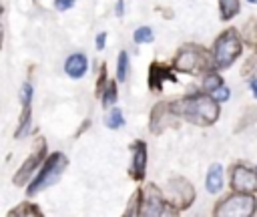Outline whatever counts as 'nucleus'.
Instances as JSON below:
<instances>
[{
    "instance_id": "bb28decb",
    "label": "nucleus",
    "mask_w": 257,
    "mask_h": 217,
    "mask_svg": "<svg viewBox=\"0 0 257 217\" xmlns=\"http://www.w3.org/2000/svg\"><path fill=\"white\" fill-rule=\"evenodd\" d=\"M211 96H213L217 102H225V100H229L231 90H229V86H227V84H221L219 88H215V90L211 92Z\"/></svg>"
},
{
    "instance_id": "c85d7f7f",
    "label": "nucleus",
    "mask_w": 257,
    "mask_h": 217,
    "mask_svg": "<svg viewBox=\"0 0 257 217\" xmlns=\"http://www.w3.org/2000/svg\"><path fill=\"white\" fill-rule=\"evenodd\" d=\"M104 42H106V32H98L96 34V48L102 50L104 48Z\"/></svg>"
},
{
    "instance_id": "cd10ccee",
    "label": "nucleus",
    "mask_w": 257,
    "mask_h": 217,
    "mask_svg": "<svg viewBox=\"0 0 257 217\" xmlns=\"http://www.w3.org/2000/svg\"><path fill=\"white\" fill-rule=\"evenodd\" d=\"M76 0H54V8L56 10H60V12H64V10H68V8H72V4H74Z\"/></svg>"
},
{
    "instance_id": "72a5a7b5",
    "label": "nucleus",
    "mask_w": 257,
    "mask_h": 217,
    "mask_svg": "<svg viewBox=\"0 0 257 217\" xmlns=\"http://www.w3.org/2000/svg\"><path fill=\"white\" fill-rule=\"evenodd\" d=\"M255 169H257V167H255Z\"/></svg>"
},
{
    "instance_id": "7ed1b4c3",
    "label": "nucleus",
    "mask_w": 257,
    "mask_h": 217,
    "mask_svg": "<svg viewBox=\"0 0 257 217\" xmlns=\"http://www.w3.org/2000/svg\"><path fill=\"white\" fill-rule=\"evenodd\" d=\"M243 38L235 28H225L213 42V66L217 70L229 68L243 52Z\"/></svg>"
},
{
    "instance_id": "9b49d317",
    "label": "nucleus",
    "mask_w": 257,
    "mask_h": 217,
    "mask_svg": "<svg viewBox=\"0 0 257 217\" xmlns=\"http://www.w3.org/2000/svg\"><path fill=\"white\" fill-rule=\"evenodd\" d=\"M173 70H175L173 66L155 60L151 64V68H149V88L153 92H161L165 82H177V76H175Z\"/></svg>"
},
{
    "instance_id": "7c9ffc66",
    "label": "nucleus",
    "mask_w": 257,
    "mask_h": 217,
    "mask_svg": "<svg viewBox=\"0 0 257 217\" xmlns=\"http://www.w3.org/2000/svg\"><path fill=\"white\" fill-rule=\"evenodd\" d=\"M114 14H116V16H122V0H116V6H114Z\"/></svg>"
},
{
    "instance_id": "dca6fc26",
    "label": "nucleus",
    "mask_w": 257,
    "mask_h": 217,
    "mask_svg": "<svg viewBox=\"0 0 257 217\" xmlns=\"http://www.w3.org/2000/svg\"><path fill=\"white\" fill-rule=\"evenodd\" d=\"M241 38L251 48H257V18L245 20V24L241 26Z\"/></svg>"
},
{
    "instance_id": "473e14b6",
    "label": "nucleus",
    "mask_w": 257,
    "mask_h": 217,
    "mask_svg": "<svg viewBox=\"0 0 257 217\" xmlns=\"http://www.w3.org/2000/svg\"><path fill=\"white\" fill-rule=\"evenodd\" d=\"M0 14H2V6H0Z\"/></svg>"
},
{
    "instance_id": "20e7f679",
    "label": "nucleus",
    "mask_w": 257,
    "mask_h": 217,
    "mask_svg": "<svg viewBox=\"0 0 257 217\" xmlns=\"http://www.w3.org/2000/svg\"><path fill=\"white\" fill-rule=\"evenodd\" d=\"M257 211V201L253 193H241V191H233L231 195L223 197L215 209L213 215L219 217H251Z\"/></svg>"
},
{
    "instance_id": "f03ea898",
    "label": "nucleus",
    "mask_w": 257,
    "mask_h": 217,
    "mask_svg": "<svg viewBox=\"0 0 257 217\" xmlns=\"http://www.w3.org/2000/svg\"><path fill=\"white\" fill-rule=\"evenodd\" d=\"M173 68L179 72H185V74H193V76L205 74L215 68L213 54L199 44H183L173 58Z\"/></svg>"
},
{
    "instance_id": "f257e3e1",
    "label": "nucleus",
    "mask_w": 257,
    "mask_h": 217,
    "mask_svg": "<svg viewBox=\"0 0 257 217\" xmlns=\"http://www.w3.org/2000/svg\"><path fill=\"white\" fill-rule=\"evenodd\" d=\"M171 106L179 119H183L191 125H197V127H211L221 117L219 102L205 90L181 96V98L173 100Z\"/></svg>"
},
{
    "instance_id": "aec40b11",
    "label": "nucleus",
    "mask_w": 257,
    "mask_h": 217,
    "mask_svg": "<svg viewBox=\"0 0 257 217\" xmlns=\"http://www.w3.org/2000/svg\"><path fill=\"white\" fill-rule=\"evenodd\" d=\"M100 100H102V106H104V108H110V106L116 102V82H114V80H108L104 92L100 94Z\"/></svg>"
},
{
    "instance_id": "1a4fd4ad",
    "label": "nucleus",
    "mask_w": 257,
    "mask_h": 217,
    "mask_svg": "<svg viewBox=\"0 0 257 217\" xmlns=\"http://www.w3.org/2000/svg\"><path fill=\"white\" fill-rule=\"evenodd\" d=\"M46 157V143H44V139H36V143H34V151L28 155V159L22 163V167L16 171V175H14V185H18V187H22V185H26L28 183V179L32 177V173L38 169V165L42 163V159Z\"/></svg>"
},
{
    "instance_id": "b1692460",
    "label": "nucleus",
    "mask_w": 257,
    "mask_h": 217,
    "mask_svg": "<svg viewBox=\"0 0 257 217\" xmlns=\"http://www.w3.org/2000/svg\"><path fill=\"white\" fill-rule=\"evenodd\" d=\"M126 74H128V54L122 50L118 54V62H116V78L126 80Z\"/></svg>"
},
{
    "instance_id": "c756f323",
    "label": "nucleus",
    "mask_w": 257,
    "mask_h": 217,
    "mask_svg": "<svg viewBox=\"0 0 257 217\" xmlns=\"http://www.w3.org/2000/svg\"><path fill=\"white\" fill-rule=\"evenodd\" d=\"M249 86H251V92H253V96L257 98V76L249 78Z\"/></svg>"
},
{
    "instance_id": "a211bd4d",
    "label": "nucleus",
    "mask_w": 257,
    "mask_h": 217,
    "mask_svg": "<svg viewBox=\"0 0 257 217\" xmlns=\"http://www.w3.org/2000/svg\"><path fill=\"white\" fill-rule=\"evenodd\" d=\"M221 84H225V82H223V76H221L215 68L203 74V90H205V92L211 94V92H213L215 88H219Z\"/></svg>"
},
{
    "instance_id": "2f4dec72",
    "label": "nucleus",
    "mask_w": 257,
    "mask_h": 217,
    "mask_svg": "<svg viewBox=\"0 0 257 217\" xmlns=\"http://www.w3.org/2000/svg\"><path fill=\"white\" fill-rule=\"evenodd\" d=\"M247 2H249V4H257V0H247Z\"/></svg>"
},
{
    "instance_id": "4be33fe9",
    "label": "nucleus",
    "mask_w": 257,
    "mask_h": 217,
    "mask_svg": "<svg viewBox=\"0 0 257 217\" xmlns=\"http://www.w3.org/2000/svg\"><path fill=\"white\" fill-rule=\"evenodd\" d=\"M8 215H36V217H40L42 215V211L34 205V203H20L16 209H12Z\"/></svg>"
},
{
    "instance_id": "423d86ee",
    "label": "nucleus",
    "mask_w": 257,
    "mask_h": 217,
    "mask_svg": "<svg viewBox=\"0 0 257 217\" xmlns=\"http://www.w3.org/2000/svg\"><path fill=\"white\" fill-rule=\"evenodd\" d=\"M66 165H68L66 155H62V153H58V151L52 153V155L46 159V163L42 165L40 173L34 177V181H30L26 193H28V195H34V193H38L40 189H44V187L52 185L54 181H58V177H60V173L66 169Z\"/></svg>"
},
{
    "instance_id": "0eeeda50",
    "label": "nucleus",
    "mask_w": 257,
    "mask_h": 217,
    "mask_svg": "<svg viewBox=\"0 0 257 217\" xmlns=\"http://www.w3.org/2000/svg\"><path fill=\"white\" fill-rule=\"evenodd\" d=\"M165 213H173L167 199H165V193L149 183L141 189V211L139 215H149V217H157V215H165Z\"/></svg>"
},
{
    "instance_id": "a878e982",
    "label": "nucleus",
    "mask_w": 257,
    "mask_h": 217,
    "mask_svg": "<svg viewBox=\"0 0 257 217\" xmlns=\"http://www.w3.org/2000/svg\"><path fill=\"white\" fill-rule=\"evenodd\" d=\"M106 84H108V78H106V66L100 64V68H98V78H96V92H94V94L100 96V94L104 92Z\"/></svg>"
},
{
    "instance_id": "9d476101",
    "label": "nucleus",
    "mask_w": 257,
    "mask_h": 217,
    "mask_svg": "<svg viewBox=\"0 0 257 217\" xmlns=\"http://www.w3.org/2000/svg\"><path fill=\"white\" fill-rule=\"evenodd\" d=\"M177 123H179V117L175 115L171 102L161 100V102H157V104L153 106V111H151V121H149V129H151L153 135H161L165 129L175 127Z\"/></svg>"
},
{
    "instance_id": "6ab92c4d",
    "label": "nucleus",
    "mask_w": 257,
    "mask_h": 217,
    "mask_svg": "<svg viewBox=\"0 0 257 217\" xmlns=\"http://www.w3.org/2000/svg\"><path fill=\"white\" fill-rule=\"evenodd\" d=\"M241 74L243 78H253L257 76V48H253V52L247 56V60L243 62V68H241Z\"/></svg>"
},
{
    "instance_id": "ddd939ff",
    "label": "nucleus",
    "mask_w": 257,
    "mask_h": 217,
    "mask_svg": "<svg viewBox=\"0 0 257 217\" xmlns=\"http://www.w3.org/2000/svg\"><path fill=\"white\" fill-rule=\"evenodd\" d=\"M22 117H20V125L16 129V137H24L30 129V104H32V84L30 82H24L22 84Z\"/></svg>"
},
{
    "instance_id": "412c9836",
    "label": "nucleus",
    "mask_w": 257,
    "mask_h": 217,
    "mask_svg": "<svg viewBox=\"0 0 257 217\" xmlns=\"http://www.w3.org/2000/svg\"><path fill=\"white\" fill-rule=\"evenodd\" d=\"M104 123H106L108 129H120L124 125V117H122L120 108H110L108 115H106V119H104Z\"/></svg>"
},
{
    "instance_id": "2eb2a0df",
    "label": "nucleus",
    "mask_w": 257,
    "mask_h": 217,
    "mask_svg": "<svg viewBox=\"0 0 257 217\" xmlns=\"http://www.w3.org/2000/svg\"><path fill=\"white\" fill-rule=\"evenodd\" d=\"M223 183H225V179H223V167H221V163H213L209 167V171H207L205 187H207L209 193H219L223 189Z\"/></svg>"
},
{
    "instance_id": "5701e85b",
    "label": "nucleus",
    "mask_w": 257,
    "mask_h": 217,
    "mask_svg": "<svg viewBox=\"0 0 257 217\" xmlns=\"http://www.w3.org/2000/svg\"><path fill=\"white\" fill-rule=\"evenodd\" d=\"M133 38H135L137 44H149V42H153L155 36H153V30H151L149 26H141V28L135 30Z\"/></svg>"
},
{
    "instance_id": "39448f33",
    "label": "nucleus",
    "mask_w": 257,
    "mask_h": 217,
    "mask_svg": "<svg viewBox=\"0 0 257 217\" xmlns=\"http://www.w3.org/2000/svg\"><path fill=\"white\" fill-rule=\"evenodd\" d=\"M165 199L173 213H179L183 209H189L195 201V187L185 177H171L165 185Z\"/></svg>"
},
{
    "instance_id": "4468645a",
    "label": "nucleus",
    "mask_w": 257,
    "mask_h": 217,
    "mask_svg": "<svg viewBox=\"0 0 257 217\" xmlns=\"http://www.w3.org/2000/svg\"><path fill=\"white\" fill-rule=\"evenodd\" d=\"M86 68H88V60H86V56H84L82 52L70 54L68 60L64 62V72H66L70 78H80V76H84Z\"/></svg>"
},
{
    "instance_id": "f3484780",
    "label": "nucleus",
    "mask_w": 257,
    "mask_h": 217,
    "mask_svg": "<svg viewBox=\"0 0 257 217\" xmlns=\"http://www.w3.org/2000/svg\"><path fill=\"white\" fill-rule=\"evenodd\" d=\"M241 10V2L239 0H219V16L221 20H231L239 14Z\"/></svg>"
},
{
    "instance_id": "f8f14e48",
    "label": "nucleus",
    "mask_w": 257,
    "mask_h": 217,
    "mask_svg": "<svg viewBox=\"0 0 257 217\" xmlns=\"http://www.w3.org/2000/svg\"><path fill=\"white\" fill-rule=\"evenodd\" d=\"M131 153H133V161H131L128 173L135 181H143L145 171H147V145H145V141H135L131 145Z\"/></svg>"
},
{
    "instance_id": "393cba45",
    "label": "nucleus",
    "mask_w": 257,
    "mask_h": 217,
    "mask_svg": "<svg viewBox=\"0 0 257 217\" xmlns=\"http://www.w3.org/2000/svg\"><path fill=\"white\" fill-rule=\"evenodd\" d=\"M139 211H141V189H137V191H135V195L131 197L128 207H126L124 215H139Z\"/></svg>"
},
{
    "instance_id": "6e6552de",
    "label": "nucleus",
    "mask_w": 257,
    "mask_h": 217,
    "mask_svg": "<svg viewBox=\"0 0 257 217\" xmlns=\"http://www.w3.org/2000/svg\"><path fill=\"white\" fill-rule=\"evenodd\" d=\"M229 185L233 191L257 193V169H251L245 163H235L229 169Z\"/></svg>"
}]
</instances>
